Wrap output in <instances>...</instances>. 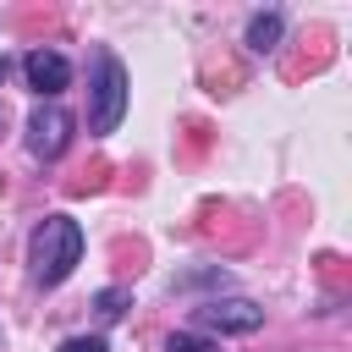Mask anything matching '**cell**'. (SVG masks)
<instances>
[{
	"mask_svg": "<svg viewBox=\"0 0 352 352\" xmlns=\"http://www.w3.org/2000/svg\"><path fill=\"white\" fill-rule=\"evenodd\" d=\"M6 72H11V60H6V55H0V82H6Z\"/></svg>",
	"mask_w": 352,
	"mask_h": 352,
	"instance_id": "10",
	"label": "cell"
},
{
	"mask_svg": "<svg viewBox=\"0 0 352 352\" xmlns=\"http://www.w3.org/2000/svg\"><path fill=\"white\" fill-rule=\"evenodd\" d=\"M82 258V226L72 214H50L38 220L33 242H28V270H33V286H60Z\"/></svg>",
	"mask_w": 352,
	"mask_h": 352,
	"instance_id": "1",
	"label": "cell"
},
{
	"mask_svg": "<svg viewBox=\"0 0 352 352\" xmlns=\"http://www.w3.org/2000/svg\"><path fill=\"white\" fill-rule=\"evenodd\" d=\"M165 352H220L214 341H204V336H187V330H176L170 341H165Z\"/></svg>",
	"mask_w": 352,
	"mask_h": 352,
	"instance_id": "8",
	"label": "cell"
},
{
	"mask_svg": "<svg viewBox=\"0 0 352 352\" xmlns=\"http://www.w3.org/2000/svg\"><path fill=\"white\" fill-rule=\"evenodd\" d=\"M121 116H126V66L110 50H99L94 55V116H88V126L94 132H116Z\"/></svg>",
	"mask_w": 352,
	"mask_h": 352,
	"instance_id": "2",
	"label": "cell"
},
{
	"mask_svg": "<svg viewBox=\"0 0 352 352\" xmlns=\"http://www.w3.org/2000/svg\"><path fill=\"white\" fill-rule=\"evenodd\" d=\"M198 324L204 330H220V336H253L264 324V308L248 302V297H209L198 308Z\"/></svg>",
	"mask_w": 352,
	"mask_h": 352,
	"instance_id": "4",
	"label": "cell"
},
{
	"mask_svg": "<svg viewBox=\"0 0 352 352\" xmlns=\"http://www.w3.org/2000/svg\"><path fill=\"white\" fill-rule=\"evenodd\" d=\"M275 38H280V16H275V11H258V16L248 22V44L264 55V50H275Z\"/></svg>",
	"mask_w": 352,
	"mask_h": 352,
	"instance_id": "6",
	"label": "cell"
},
{
	"mask_svg": "<svg viewBox=\"0 0 352 352\" xmlns=\"http://www.w3.org/2000/svg\"><path fill=\"white\" fill-rule=\"evenodd\" d=\"M94 308H99V319H121V314L132 308V292H121V286H104V292L94 297Z\"/></svg>",
	"mask_w": 352,
	"mask_h": 352,
	"instance_id": "7",
	"label": "cell"
},
{
	"mask_svg": "<svg viewBox=\"0 0 352 352\" xmlns=\"http://www.w3.org/2000/svg\"><path fill=\"white\" fill-rule=\"evenodd\" d=\"M60 352H110V346H104V336H66Z\"/></svg>",
	"mask_w": 352,
	"mask_h": 352,
	"instance_id": "9",
	"label": "cell"
},
{
	"mask_svg": "<svg viewBox=\"0 0 352 352\" xmlns=\"http://www.w3.org/2000/svg\"><path fill=\"white\" fill-rule=\"evenodd\" d=\"M72 110H60V104H38L33 116H28V154L33 160H60L66 154V143H72Z\"/></svg>",
	"mask_w": 352,
	"mask_h": 352,
	"instance_id": "3",
	"label": "cell"
},
{
	"mask_svg": "<svg viewBox=\"0 0 352 352\" xmlns=\"http://www.w3.org/2000/svg\"><path fill=\"white\" fill-rule=\"evenodd\" d=\"M22 77H28V88H33L38 99H55V94L72 82V66H66L60 50H28V55H22Z\"/></svg>",
	"mask_w": 352,
	"mask_h": 352,
	"instance_id": "5",
	"label": "cell"
}]
</instances>
